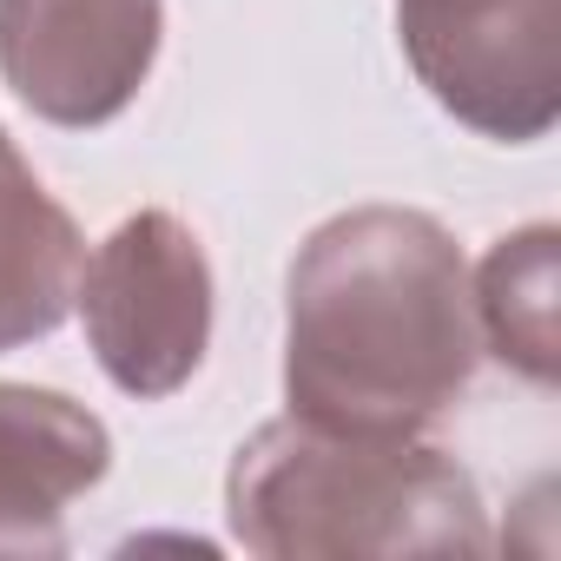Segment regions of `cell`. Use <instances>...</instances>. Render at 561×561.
Returning <instances> with one entry per match:
<instances>
[{
  "mask_svg": "<svg viewBox=\"0 0 561 561\" xmlns=\"http://www.w3.org/2000/svg\"><path fill=\"white\" fill-rule=\"evenodd\" d=\"M482 337L456 238L410 205L324 218L285 285V403L324 430L423 436L476 377Z\"/></svg>",
  "mask_w": 561,
  "mask_h": 561,
  "instance_id": "cell-1",
  "label": "cell"
},
{
  "mask_svg": "<svg viewBox=\"0 0 561 561\" xmlns=\"http://www.w3.org/2000/svg\"><path fill=\"white\" fill-rule=\"evenodd\" d=\"M231 541L264 561H410L489 554L476 476L423 436H364L277 416L251 430L225 476Z\"/></svg>",
  "mask_w": 561,
  "mask_h": 561,
  "instance_id": "cell-2",
  "label": "cell"
},
{
  "mask_svg": "<svg viewBox=\"0 0 561 561\" xmlns=\"http://www.w3.org/2000/svg\"><path fill=\"white\" fill-rule=\"evenodd\" d=\"M80 324L113 390L179 397L211 351V264L185 218L133 211L80 264Z\"/></svg>",
  "mask_w": 561,
  "mask_h": 561,
  "instance_id": "cell-3",
  "label": "cell"
},
{
  "mask_svg": "<svg viewBox=\"0 0 561 561\" xmlns=\"http://www.w3.org/2000/svg\"><path fill=\"white\" fill-rule=\"evenodd\" d=\"M397 41L430 100L495 146L561 119V0H397Z\"/></svg>",
  "mask_w": 561,
  "mask_h": 561,
  "instance_id": "cell-4",
  "label": "cell"
},
{
  "mask_svg": "<svg viewBox=\"0 0 561 561\" xmlns=\"http://www.w3.org/2000/svg\"><path fill=\"white\" fill-rule=\"evenodd\" d=\"M165 34V0H0V80L67 133L119 119Z\"/></svg>",
  "mask_w": 561,
  "mask_h": 561,
  "instance_id": "cell-5",
  "label": "cell"
},
{
  "mask_svg": "<svg viewBox=\"0 0 561 561\" xmlns=\"http://www.w3.org/2000/svg\"><path fill=\"white\" fill-rule=\"evenodd\" d=\"M113 469L106 423L67 390L0 383V554H67V508Z\"/></svg>",
  "mask_w": 561,
  "mask_h": 561,
  "instance_id": "cell-6",
  "label": "cell"
},
{
  "mask_svg": "<svg viewBox=\"0 0 561 561\" xmlns=\"http://www.w3.org/2000/svg\"><path fill=\"white\" fill-rule=\"evenodd\" d=\"M80 264L87 238L73 211L34 179V165L0 133V351L41 344L67 324Z\"/></svg>",
  "mask_w": 561,
  "mask_h": 561,
  "instance_id": "cell-7",
  "label": "cell"
},
{
  "mask_svg": "<svg viewBox=\"0 0 561 561\" xmlns=\"http://www.w3.org/2000/svg\"><path fill=\"white\" fill-rule=\"evenodd\" d=\"M554 225H522L489 244L469 305H476V337L489 344L495 364H508L528 383H554L561 370V331H554Z\"/></svg>",
  "mask_w": 561,
  "mask_h": 561,
  "instance_id": "cell-8",
  "label": "cell"
}]
</instances>
